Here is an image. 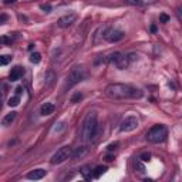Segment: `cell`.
Here are the masks:
<instances>
[{
  "label": "cell",
  "instance_id": "cell-1",
  "mask_svg": "<svg viewBox=\"0 0 182 182\" xmlns=\"http://www.w3.org/2000/svg\"><path fill=\"white\" fill-rule=\"evenodd\" d=\"M105 94L114 100H125V98H141L142 91L140 88H135L129 84L112 83L105 88Z\"/></svg>",
  "mask_w": 182,
  "mask_h": 182
},
{
  "label": "cell",
  "instance_id": "cell-2",
  "mask_svg": "<svg viewBox=\"0 0 182 182\" xmlns=\"http://www.w3.org/2000/svg\"><path fill=\"white\" fill-rule=\"evenodd\" d=\"M97 128H98V121H97V114L94 111L88 112L86 118L81 124L80 129V138L83 142H90L97 134Z\"/></svg>",
  "mask_w": 182,
  "mask_h": 182
},
{
  "label": "cell",
  "instance_id": "cell-3",
  "mask_svg": "<svg viewBox=\"0 0 182 182\" xmlns=\"http://www.w3.org/2000/svg\"><path fill=\"white\" fill-rule=\"evenodd\" d=\"M166 135H168V131H166V128L164 125H154L148 131L147 140L151 144H159V142H162V141H165Z\"/></svg>",
  "mask_w": 182,
  "mask_h": 182
},
{
  "label": "cell",
  "instance_id": "cell-4",
  "mask_svg": "<svg viewBox=\"0 0 182 182\" xmlns=\"http://www.w3.org/2000/svg\"><path fill=\"white\" fill-rule=\"evenodd\" d=\"M71 154H73V148H71V147H68V145H65V147H61L60 150H57V151L54 152V155L51 157L50 162H51L53 165H58V164H63L64 161H67V159L71 158Z\"/></svg>",
  "mask_w": 182,
  "mask_h": 182
},
{
  "label": "cell",
  "instance_id": "cell-5",
  "mask_svg": "<svg viewBox=\"0 0 182 182\" xmlns=\"http://www.w3.org/2000/svg\"><path fill=\"white\" fill-rule=\"evenodd\" d=\"M84 77H86V70L83 67L77 65V67L71 68V71L68 73V76H67V87L70 88L73 86H76V84H78Z\"/></svg>",
  "mask_w": 182,
  "mask_h": 182
},
{
  "label": "cell",
  "instance_id": "cell-6",
  "mask_svg": "<svg viewBox=\"0 0 182 182\" xmlns=\"http://www.w3.org/2000/svg\"><path fill=\"white\" fill-rule=\"evenodd\" d=\"M137 127H138V118L135 115H128L121 121L119 131L121 132H129V131H134Z\"/></svg>",
  "mask_w": 182,
  "mask_h": 182
},
{
  "label": "cell",
  "instance_id": "cell-7",
  "mask_svg": "<svg viewBox=\"0 0 182 182\" xmlns=\"http://www.w3.org/2000/svg\"><path fill=\"white\" fill-rule=\"evenodd\" d=\"M103 37L104 40H107L110 43H117V41L124 39V32H121L118 29H114V27H110V29H107L104 32Z\"/></svg>",
  "mask_w": 182,
  "mask_h": 182
},
{
  "label": "cell",
  "instance_id": "cell-8",
  "mask_svg": "<svg viewBox=\"0 0 182 182\" xmlns=\"http://www.w3.org/2000/svg\"><path fill=\"white\" fill-rule=\"evenodd\" d=\"M76 19H77V16L76 14H65V16L60 17L58 19V22H57V24H58V27H61V29H65V27H68V26H71L74 22H76Z\"/></svg>",
  "mask_w": 182,
  "mask_h": 182
},
{
  "label": "cell",
  "instance_id": "cell-9",
  "mask_svg": "<svg viewBox=\"0 0 182 182\" xmlns=\"http://www.w3.org/2000/svg\"><path fill=\"white\" fill-rule=\"evenodd\" d=\"M44 176H46V171L41 169V168H39V169H33V171H30V172L27 174V178H29V179H33V181L43 179Z\"/></svg>",
  "mask_w": 182,
  "mask_h": 182
},
{
  "label": "cell",
  "instance_id": "cell-10",
  "mask_svg": "<svg viewBox=\"0 0 182 182\" xmlns=\"http://www.w3.org/2000/svg\"><path fill=\"white\" fill-rule=\"evenodd\" d=\"M23 74H24V70H23V68H22L20 65H16V67H13V68L10 70L9 78H10V81H17V80L20 78Z\"/></svg>",
  "mask_w": 182,
  "mask_h": 182
},
{
  "label": "cell",
  "instance_id": "cell-11",
  "mask_svg": "<svg viewBox=\"0 0 182 182\" xmlns=\"http://www.w3.org/2000/svg\"><path fill=\"white\" fill-rule=\"evenodd\" d=\"M55 107L53 103H46L41 105V108H40V114L43 115V117H47V115H51L53 112H54Z\"/></svg>",
  "mask_w": 182,
  "mask_h": 182
},
{
  "label": "cell",
  "instance_id": "cell-12",
  "mask_svg": "<svg viewBox=\"0 0 182 182\" xmlns=\"http://www.w3.org/2000/svg\"><path fill=\"white\" fill-rule=\"evenodd\" d=\"M115 65H117V68H119V70H125L128 67V64H129V60H128L127 55L124 54H119V57L115 60Z\"/></svg>",
  "mask_w": 182,
  "mask_h": 182
},
{
  "label": "cell",
  "instance_id": "cell-13",
  "mask_svg": "<svg viewBox=\"0 0 182 182\" xmlns=\"http://www.w3.org/2000/svg\"><path fill=\"white\" fill-rule=\"evenodd\" d=\"M88 152V148L84 145V147H80L78 150L76 151V152H73L71 154V158L73 159H81L83 157H86V154Z\"/></svg>",
  "mask_w": 182,
  "mask_h": 182
},
{
  "label": "cell",
  "instance_id": "cell-14",
  "mask_svg": "<svg viewBox=\"0 0 182 182\" xmlns=\"http://www.w3.org/2000/svg\"><path fill=\"white\" fill-rule=\"evenodd\" d=\"M16 114L17 112H14V111H12V112L6 114L4 118L1 119V124H3V125H10V124L14 121V118H16Z\"/></svg>",
  "mask_w": 182,
  "mask_h": 182
},
{
  "label": "cell",
  "instance_id": "cell-15",
  "mask_svg": "<svg viewBox=\"0 0 182 182\" xmlns=\"http://www.w3.org/2000/svg\"><path fill=\"white\" fill-rule=\"evenodd\" d=\"M105 171H107V166H104V165H98V166H95V169L93 171V172H91V176L97 179V178H100V176H101V175H103L104 172H105Z\"/></svg>",
  "mask_w": 182,
  "mask_h": 182
},
{
  "label": "cell",
  "instance_id": "cell-16",
  "mask_svg": "<svg viewBox=\"0 0 182 182\" xmlns=\"http://www.w3.org/2000/svg\"><path fill=\"white\" fill-rule=\"evenodd\" d=\"M19 103H20V98H19V95L10 97V98H9V101H7V104L10 105V107H17V105H19Z\"/></svg>",
  "mask_w": 182,
  "mask_h": 182
},
{
  "label": "cell",
  "instance_id": "cell-17",
  "mask_svg": "<svg viewBox=\"0 0 182 182\" xmlns=\"http://www.w3.org/2000/svg\"><path fill=\"white\" fill-rule=\"evenodd\" d=\"M40 60H41V55H40L39 53H33V54L30 55V61H32V63L37 64V63H40Z\"/></svg>",
  "mask_w": 182,
  "mask_h": 182
},
{
  "label": "cell",
  "instance_id": "cell-18",
  "mask_svg": "<svg viewBox=\"0 0 182 182\" xmlns=\"http://www.w3.org/2000/svg\"><path fill=\"white\" fill-rule=\"evenodd\" d=\"M10 63V55H0V65H6Z\"/></svg>",
  "mask_w": 182,
  "mask_h": 182
},
{
  "label": "cell",
  "instance_id": "cell-19",
  "mask_svg": "<svg viewBox=\"0 0 182 182\" xmlns=\"http://www.w3.org/2000/svg\"><path fill=\"white\" fill-rule=\"evenodd\" d=\"M80 172L83 174V176H84L86 179H91V175H88V166H83V168L80 169Z\"/></svg>",
  "mask_w": 182,
  "mask_h": 182
},
{
  "label": "cell",
  "instance_id": "cell-20",
  "mask_svg": "<svg viewBox=\"0 0 182 182\" xmlns=\"http://www.w3.org/2000/svg\"><path fill=\"white\" fill-rule=\"evenodd\" d=\"M53 78H54V74H53L51 71H48L47 74H46V80H47V81H46V84H47V86H50V84L53 83Z\"/></svg>",
  "mask_w": 182,
  "mask_h": 182
},
{
  "label": "cell",
  "instance_id": "cell-21",
  "mask_svg": "<svg viewBox=\"0 0 182 182\" xmlns=\"http://www.w3.org/2000/svg\"><path fill=\"white\" fill-rule=\"evenodd\" d=\"M81 98H83V94H81V93H76V94L71 97V103H74V104L78 103Z\"/></svg>",
  "mask_w": 182,
  "mask_h": 182
},
{
  "label": "cell",
  "instance_id": "cell-22",
  "mask_svg": "<svg viewBox=\"0 0 182 182\" xmlns=\"http://www.w3.org/2000/svg\"><path fill=\"white\" fill-rule=\"evenodd\" d=\"M128 4H134V6H142L144 1L142 0H125Z\"/></svg>",
  "mask_w": 182,
  "mask_h": 182
},
{
  "label": "cell",
  "instance_id": "cell-23",
  "mask_svg": "<svg viewBox=\"0 0 182 182\" xmlns=\"http://www.w3.org/2000/svg\"><path fill=\"white\" fill-rule=\"evenodd\" d=\"M12 43V39L7 37V36H3V37H0V44H10Z\"/></svg>",
  "mask_w": 182,
  "mask_h": 182
},
{
  "label": "cell",
  "instance_id": "cell-24",
  "mask_svg": "<svg viewBox=\"0 0 182 182\" xmlns=\"http://www.w3.org/2000/svg\"><path fill=\"white\" fill-rule=\"evenodd\" d=\"M119 54H121V53H114V54H111L110 57H108V61H110V63H115V60L119 57Z\"/></svg>",
  "mask_w": 182,
  "mask_h": 182
},
{
  "label": "cell",
  "instance_id": "cell-25",
  "mask_svg": "<svg viewBox=\"0 0 182 182\" xmlns=\"http://www.w3.org/2000/svg\"><path fill=\"white\" fill-rule=\"evenodd\" d=\"M117 147H118V142L110 144V145L107 147V151H108V152H112V151H115V150H117Z\"/></svg>",
  "mask_w": 182,
  "mask_h": 182
},
{
  "label": "cell",
  "instance_id": "cell-26",
  "mask_svg": "<svg viewBox=\"0 0 182 182\" xmlns=\"http://www.w3.org/2000/svg\"><path fill=\"white\" fill-rule=\"evenodd\" d=\"M168 20H169V16L165 14V13H162V14L159 16V22H161V23H166Z\"/></svg>",
  "mask_w": 182,
  "mask_h": 182
},
{
  "label": "cell",
  "instance_id": "cell-27",
  "mask_svg": "<svg viewBox=\"0 0 182 182\" xmlns=\"http://www.w3.org/2000/svg\"><path fill=\"white\" fill-rule=\"evenodd\" d=\"M40 9H41V10H44V12H50V10H51V6H50V4H41V6H40Z\"/></svg>",
  "mask_w": 182,
  "mask_h": 182
},
{
  "label": "cell",
  "instance_id": "cell-28",
  "mask_svg": "<svg viewBox=\"0 0 182 182\" xmlns=\"http://www.w3.org/2000/svg\"><path fill=\"white\" fill-rule=\"evenodd\" d=\"M150 158H151L150 154H142V157H141V159H142V161H150Z\"/></svg>",
  "mask_w": 182,
  "mask_h": 182
},
{
  "label": "cell",
  "instance_id": "cell-29",
  "mask_svg": "<svg viewBox=\"0 0 182 182\" xmlns=\"http://www.w3.org/2000/svg\"><path fill=\"white\" fill-rule=\"evenodd\" d=\"M23 93V87H17L16 88V95H20Z\"/></svg>",
  "mask_w": 182,
  "mask_h": 182
},
{
  "label": "cell",
  "instance_id": "cell-30",
  "mask_svg": "<svg viewBox=\"0 0 182 182\" xmlns=\"http://www.w3.org/2000/svg\"><path fill=\"white\" fill-rule=\"evenodd\" d=\"M16 0H4V4H10V3H14Z\"/></svg>",
  "mask_w": 182,
  "mask_h": 182
},
{
  "label": "cell",
  "instance_id": "cell-31",
  "mask_svg": "<svg viewBox=\"0 0 182 182\" xmlns=\"http://www.w3.org/2000/svg\"><path fill=\"white\" fill-rule=\"evenodd\" d=\"M6 20V14H3V16H0V23H3Z\"/></svg>",
  "mask_w": 182,
  "mask_h": 182
},
{
  "label": "cell",
  "instance_id": "cell-32",
  "mask_svg": "<svg viewBox=\"0 0 182 182\" xmlns=\"http://www.w3.org/2000/svg\"><path fill=\"white\" fill-rule=\"evenodd\" d=\"M107 161H108V162H110V161H112V159H114V157H112V155H108V157H107Z\"/></svg>",
  "mask_w": 182,
  "mask_h": 182
},
{
  "label": "cell",
  "instance_id": "cell-33",
  "mask_svg": "<svg viewBox=\"0 0 182 182\" xmlns=\"http://www.w3.org/2000/svg\"><path fill=\"white\" fill-rule=\"evenodd\" d=\"M151 32L155 33V32H157V27H155V26H151Z\"/></svg>",
  "mask_w": 182,
  "mask_h": 182
}]
</instances>
